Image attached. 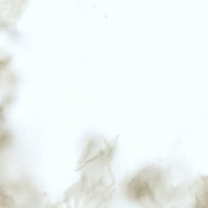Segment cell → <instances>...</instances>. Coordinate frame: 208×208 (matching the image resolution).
Wrapping results in <instances>:
<instances>
[{"label":"cell","mask_w":208,"mask_h":208,"mask_svg":"<svg viewBox=\"0 0 208 208\" xmlns=\"http://www.w3.org/2000/svg\"><path fill=\"white\" fill-rule=\"evenodd\" d=\"M164 176L156 167L143 169L128 184V195L132 200L145 207H159L166 192Z\"/></svg>","instance_id":"obj_1"},{"label":"cell","mask_w":208,"mask_h":208,"mask_svg":"<svg viewBox=\"0 0 208 208\" xmlns=\"http://www.w3.org/2000/svg\"><path fill=\"white\" fill-rule=\"evenodd\" d=\"M192 195L194 200V207L205 208L208 205L207 176L201 177L192 185Z\"/></svg>","instance_id":"obj_2"}]
</instances>
